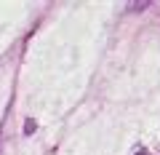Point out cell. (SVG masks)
I'll return each mask as SVG.
<instances>
[{
  "label": "cell",
  "instance_id": "cell-1",
  "mask_svg": "<svg viewBox=\"0 0 160 155\" xmlns=\"http://www.w3.org/2000/svg\"><path fill=\"white\" fill-rule=\"evenodd\" d=\"M35 128H38V123H35L32 118H27V121H24V137H32Z\"/></svg>",
  "mask_w": 160,
  "mask_h": 155
}]
</instances>
